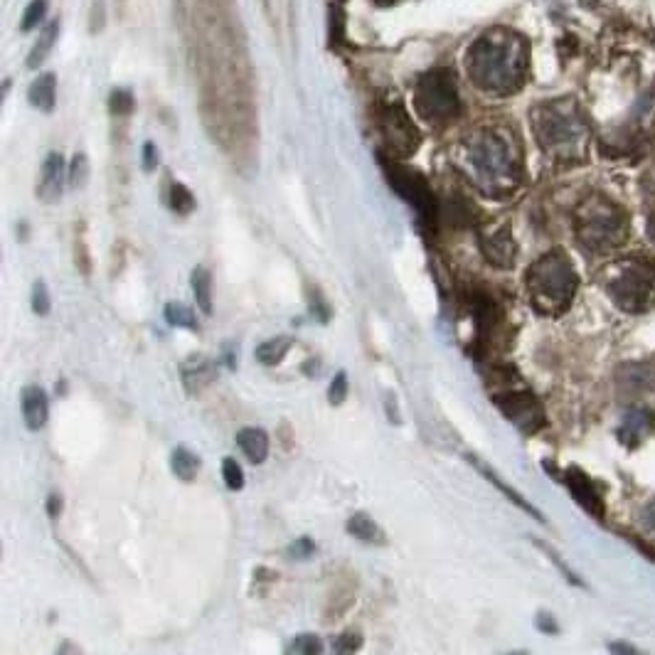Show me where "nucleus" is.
I'll return each mask as SVG.
<instances>
[{"label": "nucleus", "mask_w": 655, "mask_h": 655, "mask_svg": "<svg viewBox=\"0 0 655 655\" xmlns=\"http://www.w3.org/2000/svg\"><path fill=\"white\" fill-rule=\"evenodd\" d=\"M466 69L471 82L488 94L518 92L525 79L527 57L520 37L508 33H488L468 50Z\"/></svg>", "instance_id": "1"}, {"label": "nucleus", "mask_w": 655, "mask_h": 655, "mask_svg": "<svg viewBox=\"0 0 655 655\" xmlns=\"http://www.w3.org/2000/svg\"><path fill=\"white\" fill-rule=\"evenodd\" d=\"M463 161L478 188L491 197L515 193L520 185V156L508 133L478 129L463 143Z\"/></svg>", "instance_id": "2"}, {"label": "nucleus", "mask_w": 655, "mask_h": 655, "mask_svg": "<svg viewBox=\"0 0 655 655\" xmlns=\"http://www.w3.org/2000/svg\"><path fill=\"white\" fill-rule=\"evenodd\" d=\"M530 301L542 316H559L577 294L579 276L564 252H547L527 269L525 276Z\"/></svg>", "instance_id": "3"}, {"label": "nucleus", "mask_w": 655, "mask_h": 655, "mask_svg": "<svg viewBox=\"0 0 655 655\" xmlns=\"http://www.w3.org/2000/svg\"><path fill=\"white\" fill-rule=\"evenodd\" d=\"M535 121V136L542 148L555 156H574L577 148L584 143V124L579 119L574 104L555 101V104H542L532 116Z\"/></svg>", "instance_id": "4"}, {"label": "nucleus", "mask_w": 655, "mask_h": 655, "mask_svg": "<svg viewBox=\"0 0 655 655\" xmlns=\"http://www.w3.org/2000/svg\"><path fill=\"white\" fill-rule=\"evenodd\" d=\"M609 296L628 313H643L655 303V262L648 257H631L611 271Z\"/></svg>", "instance_id": "5"}, {"label": "nucleus", "mask_w": 655, "mask_h": 655, "mask_svg": "<svg viewBox=\"0 0 655 655\" xmlns=\"http://www.w3.org/2000/svg\"><path fill=\"white\" fill-rule=\"evenodd\" d=\"M574 234L589 254H606L626 237V217L611 202H587L579 210Z\"/></svg>", "instance_id": "6"}, {"label": "nucleus", "mask_w": 655, "mask_h": 655, "mask_svg": "<svg viewBox=\"0 0 655 655\" xmlns=\"http://www.w3.org/2000/svg\"><path fill=\"white\" fill-rule=\"evenodd\" d=\"M414 109L426 124L434 126H444L459 116V92L446 69H434L419 79L414 89Z\"/></svg>", "instance_id": "7"}, {"label": "nucleus", "mask_w": 655, "mask_h": 655, "mask_svg": "<svg viewBox=\"0 0 655 655\" xmlns=\"http://www.w3.org/2000/svg\"><path fill=\"white\" fill-rule=\"evenodd\" d=\"M382 165H385V175L387 180H390L394 193L404 197V200L419 212L422 222L436 220V200L434 195H431L429 183H426L422 175L412 173V170L402 168V165L394 161H382Z\"/></svg>", "instance_id": "8"}, {"label": "nucleus", "mask_w": 655, "mask_h": 655, "mask_svg": "<svg viewBox=\"0 0 655 655\" xmlns=\"http://www.w3.org/2000/svg\"><path fill=\"white\" fill-rule=\"evenodd\" d=\"M495 407L505 414L523 434H537L545 426V409L530 390H508L495 394Z\"/></svg>", "instance_id": "9"}, {"label": "nucleus", "mask_w": 655, "mask_h": 655, "mask_svg": "<svg viewBox=\"0 0 655 655\" xmlns=\"http://www.w3.org/2000/svg\"><path fill=\"white\" fill-rule=\"evenodd\" d=\"M382 136H385L392 158H407L419 148V131L399 106H390L382 114Z\"/></svg>", "instance_id": "10"}, {"label": "nucleus", "mask_w": 655, "mask_h": 655, "mask_svg": "<svg viewBox=\"0 0 655 655\" xmlns=\"http://www.w3.org/2000/svg\"><path fill=\"white\" fill-rule=\"evenodd\" d=\"M65 178H69L65 158H62V153H50L42 163L40 180H37V197L47 205L60 200L62 190H65Z\"/></svg>", "instance_id": "11"}, {"label": "nucleus", "mask_w": 655, "mask_h": 655, "mask_svg": "<svg viewBox=\"0 0 655 655\" xmlns=\"http://www.w3.org/2000/svg\"><path fill=\"white\" fill-rule=\"evenodd\" d=\"M564 483H567L569 493L574 495V500H577V503L582 505L589 515H594L596 520L604 518V513H606L604 500H601V493L596 491V486L591 483V478L587 476V473L579 471V468H569V471L564 473Z\"/></svg>", "instance_id": "12"}, {"label": "nucleus", "mask_w": 655, "mask_h": 655, "mask_svg": "<svg viewBox=\"0 0 655 655\" xmlns=\"http://www.w3.org/2000/svg\"><path fill=\"white\" fill-rule=\"evenodd\" d=\"M655 431V412L648 407H633L623 414L619 426V439L626 446H638Z\"/></svg>", "instance_id": "13"}, {"label": "nucleus", "mask_w": 655, "mask_h": 655, "mask_svg": "<svg viewBox=\"0 0 655 655\" xmlns=\"http://www.w3.org/2000/svg\"><path fill=\"white\" fill-rule=\"evenodd\" d=\"M481 249L488 262L500 266V269H510L515 262V254H518L513 234L505 227L495 232H481Z\"/></svg>", "instance_id": "14"}, {"label": "nucleus", "mask_w": 655, "mask_h": 655, "mask_svg": "<svg viewBox=\"0 0 655 655\" xmlns=\"http://www.w3.org/2000/svg\"><path fill=\"white\" fill-rule=\"evenodd\" d=\"M20 407H23V419L25 426L30 431H40L42 426L47 424V417H50V402H47V394L42 387L30 385L23 390V397H20Z\"/></svg>", "instance_id": "15"}, {"label": "nucleus", "mask_w": 655, "mask_h": 655, "mask_svg": "<svg viewBox=\"0 0 655 655\" xmlns=\"http://www.w3.org/2000/svg\"><path fill=\"white\" fill-rule=\"evenodd\" d=\"M237 444L239 449H242V454L247 456V461L254 463V466H262L266 456H269V436H266V431L259 429V426H244V429H239Z\"/></svg>", "instance_id": "16"}, {"label": "nucleus", "mask_w": 655, "mask_h": 655, "mask_svg": "<svg viewBox=\"0 0 655 655\" xmlns=\"http://www.w3.org/2000/svg\"><path fill=\"white\" fill-rule=\"evenodd\" d=\"M28 99H30V104H33L35 109H40V111L55 109V101H57V79H55V74H42V77H37L35 82L30 84Z\"/></svg>", "instance_id": "17"}, {"label": "nucleus", "mask_w": 655, "mask_h": 655, "mask_svg": "<svg viewBox=\"0 0 655 655\" xmlns=\"http://www.w3.org/2000/svg\"><path fill=\"white\" fill-rule=\"evenodd\" d=\"M348 532L355 537V540L365 542V545H385L387 542L382 527L377 525L367 513H355L353 518L348 520Z\"/></svg>", "instance_id": "18"}, {"label": "nucleus", "mask_w": 655, "mask_h": 655, "mask_svg": "<svg viewBox=\"0 0 655 655\" xmlns=\"http://www.w3.org/2000/svg\"><path fill=\"white\" fill-rule=\"evenodd\" d=\"M621 387L626 390H655V367L653 365H626L619 372Z\"/></svg>", "instance_id": "19"}, {"label": "nucleus", "mask_w": 655, "mask_h": 655, "mask_svg": "<svg viewBox=\"0 0 655 655\" xmlns=\"http://www.w3.org/2000/svg\"><path fill=\"white\" fill-rule=\"evenodd\" d=\"M57 37H60V20H52V23H47V28L42 30L40 40L35 42L33 50H30V57H28L30 69H37L47 60V55H50L52 47H55Z\"/></svg>", "instance_id": "20"}, {"label": "nucleus", "mask_w": 655, "mask_h": 655, "mask_svg": "<svg viewBox=\"0 0 655 655\" xmlns=\"http://www.w3.org/2000/svg\"><path fill=\"white\" fill-rule=\"evenodd\" d=\"M291 345H294V340L286 338V335H281V338L264 340V343L259 345L257 350H254V358H257L266 367L279 365V362L286 358V353H289V350H291Z\"/></svg>", "instance_id": "21"}, {"label": "nucleus", "mask_w": 655, "mask_h": 655, "mask_svg": "<svg viewBox=\"0 0 655 655\" xmlns=\"http://www.w3.org/2000/svg\"><path fill=\"white\" fill-rule=\"evenodd\" d=\"M170 468H173V473L183 483H193L197 471H200V459H197L190 449L180 446V449H175L173 456H170Z\"/></svg>", "instance_id": "22"}, {"label": "nucleus", "mask_w": 655, "mask_h": 655, "mask_svg": "<svg viewBox=\"0 0 655 655\" xmlns=\"http://www.w3.org/2000/svg\"><path fill=\"white\" fill-rule=\"evenodd\" d=\"M190 284H193V294H195L197 306H200V311L205 313V316H210L212 313V274L205 269V266H197V269L193 271V276H190Z\"/></svg>", "instance_id": "23"}, {"label": "nucleus", "mask_w": 655, "mask_h": 655, "mask_svg": "<svg viewBox=\"0 0 655 655\" xmlns=\"http://www.w3.org/2000/svg\"><path fill=\"white\" fill-rule=\"evenodd\" d=\"M183 377H185V387H188L190 392H200L202 387L210 385L212 365L205 358H193L183 367Z\"/></svg>", "instance_id": "24"}, {"label": "nucleus", "mask_w": 655, "mask_h": 655, "mask_svg": "<svg viewBox=\"0 0 655 655\" xmlns=\"http://www.w3.org/2000/svg\"><path fill=\"white\" fill-rule=\"evenodd\" d=\"M468 461H471V463H473V466H476V468H478V471H481V473H483V476H486V478H488V481H491V483H493V486H498V488H500V491H503L505 495H508V498H510V500H513V503H518V505H520V508H523V510H525V513H530V515H537V518H540V520H542V515H540V513H537V510H535V508H532V505H527V503H525V500H523V495H520V493H515V491H513V488H508V486H505V483H503V481H500V478H498V476H495V473L491 471V468H488V466H483V463H481V461H478V459H476V456H468Z\"/></svg>", "instance_id": "25"}, {"label": "nucleus", "mask_w": 655, "mask_h": 655, "mask_svg": "<svg viewBox=\"0 0 655 655\" xmlns=\"http://www.w3.org/2000/svg\"><path fill=\"white\" fill-rule=\"evenodd\" d=\"M168 205L170 210L178 212V215H190L195 210V195L190 193L188 185L183 183H170V193H168Z\"/></svg>", "instance_id": "26"}, {"label": "nucleus", "mask_w": 655, "mask_h": 655, "mask_svg": "<svg viewBox=\"0 0 655 655\" xmlns=\"http://www.w3.org/2000/svg\"><path fill=\"white\" fill-rule=\"evenodd\" d=\"M165 321L175 328L197 330L195 313L190 311L188 306H183V303H168V306H165Z\"/></svg>", "instance_id": "27"}, {"label": "nucleus", "mask_w": 655, "mask_h": 655, "mask_svg": "<svg viewBox=\"0 0 655 655\" xmlns=\"http://www.w3.org/2000/svg\"><path fill=\"white\" fill-rule=\"evenodd\" d=\"M321 651H323V643L316 633H298V636H294V641L286 646V653H296V655H313Z\"/></svg>", "instance_id": "28"}, {"label": "nucleus", "mask_w": 655, "mask_h": 655, "mask_svg": "<svg viewBox=\"0 0 655 655\" xmlns=\"http://www.w3.org/2000/svg\"><path fill=\"white\" fill-rule=\"evenodd\" d=\"M69 185L72 188H84L89 180V161L84 153H77V156L72 158V165H69Z\"/></svg>", "instance_id": "29"}, {"label": "nucleus", "mask_w": 655, "mask_h": 655, "mask_svg": "<svg viewBox=\"0 0 655 655\" xmlns=\"http://www.w3.org/2000/svg\"><path fill=\"white\" fill-rule=\"evenodd\" d=\"M222 478H225V486L230 488V491H242V488H244L242 466H239V463L234 459H230V456L222 461Z\"/></svg>", "instance_id": "30"}, {"label": "nucleus", "mask_w": 655, "mask_h": 655, "mask_svg": "<svg viewBox=\"0 0 655 655\" xmlns=\"http://www.w3.org/2000/svg\"><path fill=\"white\" fill-rule=\"evenodd\" d=\"M45 15H47V0H33V3L28 5V10H25V15H23V30H25V33L35 30L37 25L45 20Z\"/></svg>", "instance_id": "31"}, {"label": "nucleus", "mask_w": 655, "mask_h": 655, "mask_svg": "<svg viewBox=\"0 0 655 655\" xmlns=\"http://www.w3.org/2000/svg\"><path fill=\"white\" fill-rule=\"evenodd\" d=\"M30 301H33V311L37 316H47V313H50V291H47V284L42 279H37L33 284V298H30Z\"/></svg>", "instance_id": "32"}, {"label": "nucleus", "mask_w": 655, "mask_h": 655, "mask_svg": "<svg viewBox=\"0 0 655 655\" xmlns=\"http://www.w3.org/2000/svg\"><path fill=\"white\" fill-rule=\"evenodd\" d=\"M345 397H348V375L338 372L328 387V402L333 404V407H340V404L345 402Z\"/></svg>", "instance_id": "33"}, {"label": "nucleus", "mask_w": 655, "mask_h": 655, "mask_svg": "<svg viewBox=\"0 0 655 655\" xmlns=\"http://www.w3.org/2000/svg\"><path fill=\"white\" fill-rule=\"evenodd\" d=\"M360 648H362V638H360V633H355V631L340 633V636L333 641L335 653H355V651H360Z\"/></svg>", "instance_id": "34"}, {"label": "nucleus", "mask_w": 655, "mask_h": 655, "mask_svg": "<svg viewBox=\"0 0 655 655\" xmlns=\"http://www.w3.org/2000/svg\"><path fill=\"white\" fill-rule=\"evenodd\" d=\"M313 552H316V545L311 542V537H301V540H296L294 545L286 550V555L294 557V559H306V557H311Z\"/></svg>", "instance_id": "35"}, {"label": "nucleus", "mask_w": 655, "mask_h": 655, "mask_svg": "<svg viewBox=\"0 0 655 655\" xmlns=\"http://www.w3.org/2000/svg\"><path fill=\"white\" fill-rule=\"evenodd\" d=\"M131 109H133V99H131L129 92H114V94H111V114L124 116V114H129Z\"/></svg>", "instance_id": "36"}, {"label": "nucleus", "mask_w": 655, "mask_h": 655, "mask_svg": "<svg viewBox=\"0 0 655 655\" xmlns=\"http://www.w3.org/2000/svg\"><path fill=\"white\" fill-rule=\"evenodd\" d=\"M158 165V156H156V146L153 143H146L143 146V168L153 170Z\"/></svg>", "instance_id": "37"}, {"label": "nucleus", "mask_w": 655, "mask_h": 655, "mask_svg": "<svg viewBox=\"0 0 655 655\" xmlns=\"http://www.w3.org/2000/svg\"><path fill=\"white\" fill-rule=\"evenodd\" d=\"M47 513H50V518H57V515L62 513V498H60V495H50V500H47Z\"/></svg>", "instance_id": "38"}, {"label": "nucleus", "mask_w": 655, "mask_h": 655, "mask_svg": "<svg viewBox=\"0 0 655 655\" xmlns=\"http://www.w3.org/2000/svg\"><path fill=\"white\" fill-rule=\"evenodd\" d=\"M648 234H651V239L655 242V217H651V222H648Z\"/></svg>", "instance_id": "39"}]
</instances>
